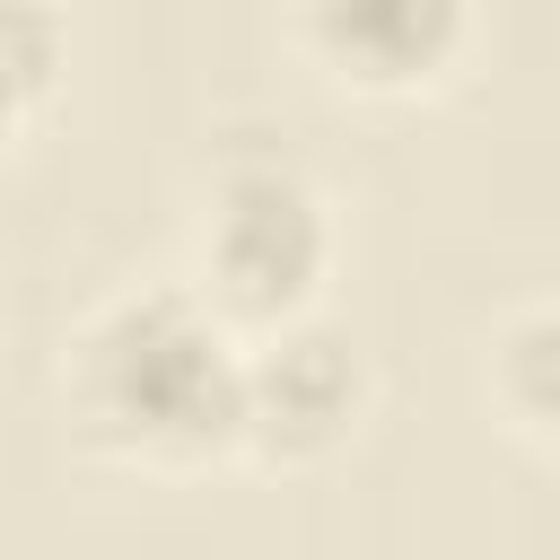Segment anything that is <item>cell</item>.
I'll list each match as a JSON object with an SVG mask.
<instances>
[{
  "label": "cell",
  "instance_id": "cell-6",
  "mask_svg": "<svg viewBox=\"0 0 560 560\" xmlns=\"http://www.w3.org/2000/svg\"><path fill=\"white\" fill-rule=\"evenodd\" d=\"M35 114H44V105H35V96H26V88H18V79H9V70H0V158H9V149H18V131H26V122H35Z\"/></svg>",
  "mask_w": 560,
  "mask_h": 560
},
{
  "label": "cell",
  "instance_id": "cell-3",
  "mask_svg": "<svg viewBox=\"0 0 560 560\" xmlns=\"http://www.w3.org/2000/svg\"><path fill=\"white\" fill-rule=\"evenodd\" d=\"M359 411H368V359L315 306L271 332H236V455H262L280 472L324 464L350 446Z\"/></svg>",
  "mask_w": 560,
  "mask_h": 560
},
{
  "label": "cell",
  "instance_id": "cell-1",
  "mask_svg": "<svg viewBox=\"0 0 560 560\" xmlns=\"http://www.w3.org/2000/svg\"><path fill=\"white\" fill-rule=\"evenodd\" d=\"M61 411L105 464L201 472L236 455V332L192 298V280L122 289L70 332Z\"/></svg>",
  "mask_w": 560,
  "mask_h": 560
},
{
  "label": "cell",
  "instance_id": "cell-4",
  "mask_svg": "<svg viewBox=\"0 0 560 560\" xmlns=\"http://www.w3.org/2000/svg\"><path fill=\"white\" fill-rule=\"evenodd\" d=\"M306 61L359 96H420L472 44V0H289Z\"/></svg>",
  "mask_w": 560,
  "mask_h": 560
},
{
  "label": "cell",
  "instance_id": "cell-5",
  "mask_svg": "<svg viewBox=\"0 0 560 560\" xmlns=\"http://www.w3.org/2000/svg\"><path fill=\"white\" fill-rule=\"evenodd\" d=\"M490 402H499V420L516 438L551 446V429H560V324H551V306H516L499 324V341H490Z\"/></svg>",
  "mask_w": 560,
  "mask_h": 560
},
{
  "label": "cell",
  "instance_id": "cell-2",
  "mask_svg": "<svg viewBox=\"0 0 560 560\" xmlns=\"http://www.w3.org/2000/svg\"><path fill=\"white\" fill-rule=\"evenodd\" d=\"M332 271V201L289 158H236L192 236V298L228 332H271L324 298Z\"/></svg>",
  "mask_w": 560,
  "mask_h": 560
}]
</instances>
